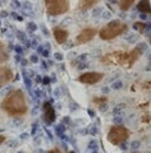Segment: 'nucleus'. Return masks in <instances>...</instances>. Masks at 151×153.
I'll return each instance as SVG.
<instances>
[{
  "label": "nucleus",
  "instance_id": "obj_1",
  "mask_svg": "<svg viewBox=\"0 0 151 153\" xmlns=\"http://www.w3.org/2000/svg\"><path fill=\"white\" fill-rule=\"evenodd\" d=\"M0 107L5 114H8L12 117H19L26 115L28 111L27 106V100L26 96L21 89H13L10 91L5 98L3 100Z\"/></svg>",
  "mask_w": 151,
  "mask_h": 153
},
{
  "label": "nucleus",
  "instance_id": "obj_2",
  "mask_svg": "<svg viewBox=\"0 0 151 153\" xmlns=\"http://www.w3.org/2000/svg\"><path fill=\"white\" fill-rule=\"evenodd\" d=\"M127 31V25L125 22L119 21V19H113V21L108 22L107 25L99 31V37L102 40L109 41L113 38L121 36L122 33H125Z\"/></svg>",
  "mask_w": 151,
  "mask_h": 153
},
{
  "label": "nucleus",
  "instance_id": "obj_3",
  "mask_svg": "<svg viewBox=\"0 0 151 153\" xmlns=\"http://www.w3.org/2000/svg\"><path fill=\"white\" fill-rule=\"evenodd\" d=\"M130 138V130L123 125H114L109 129L107 135V139L109 143L114 146H119L122 143H125Z\"/></svg>",
  "mask_w": 151,
  "mask_h": 153
},
{
  "label": "nucleus",
  "instance_id": "obj_4",
  "mask_svg": "<svg viewBox=\"0 0 151 153\" xmlns=\"http://www.w3.org/2000/svg\"><path fill=\"white\" fill-rule=\"evenodd\" d=\"M46 10L50 16H61L69 12L70 3L69 0H45Z\"/></svg>",
  "mask_w": 151,
  "mask_h": 153
},
{
  "label": "nucleus",
  "instance_id": "obj_5",
  "mask_svg": "<svg viewBox=\"0 0 151 153\" xmlns=\"http://www.w3.org/2000/svg\"><path fill=\"white\" fill-rule=\"evenodd\" d=\"M104 74L103 73H98V71H88V73L81 74L78 78V80L80 83L84 84H97L98 82H100L103 79Z\"/></svg>",
  "mask_w": 151,
  "mask_h": 153
},
{
  "label": "nucleus",
  "instance_id": "obj_6",
  "mask_svg": "<svg viewBox=\"0 0 151 153\" xmlns=\"http://www.w3.org/2000/svg\"><path fill=\"white\" fill-rule=\"evenodd\" d=\"M97 35L95 28H85L76 36V45H84L88 44L89 41H92Z\"/></svg>",
  "mask_w": 151,
  "mask_h": 153
},
{
  "label": "nucleus",
  "instance_id": "obj_7",
  "mask_svg": "<svg viewBox=\"0 0 151 153\" xmlns=\"http://www.w3.org/2000/svg\"><path fill=\"white\" fill-rule=\"evenodd\" d=\"M42 111H43V119L47 124H52L56 120V112L51 102H45L42 106Z\"/></svg>",
  "mask_w": 151,
  "mask_h": 153
},
{
  "label": "nucleus",
  "instance_id": "obj_8",
  "mask_svg": "<svg viewBox=\"0 0 151 153\" xmlns=\"http://www.w3.org/2000/svg\"><path fill=\"white\" fill-rule=\"evenodd\" d=\"M13 79V71L5 68V66H0V88L7 85Z\"/></svg>",
  "mask_w": 151,
  "mask_h": 153
},
{
  "label": "nucleus",
  "instance_id": "obj_9",
  "mask_svg": "<svg viewBox=\"0 0 151 153\" xmlns=\"http://www.w3.org/2000/svg\"><path fill=\"white\" fill-rule=\"evenodd\" d=\"M54 37H55V40H56L57 44L62 45L67 41L69 32L66 30H64V28H61V27H56V28H54Z\"/></svg>",
  "mask_w": 151,
  "mask_h": 153
},
{
  "label": "nucleus",
  "instance_id": "obj_10",
  "mask_svg": "<svg viewBox=\"0 0 151 153\" xmlns=\"http://www.w3.org/2000/svg\"><path fill=\"white\" fill-rule=\"evenodd\" d=\"M99 3V0H80L78 4V9L80 10H88V9H92L93 7H95Z\"/></svg>",
  "mask_w": 151,
  "mask_h": 153
},
{
  "label": "nucleus",
  "instance_id": "obj_11",
  "mask_svg": "<svg viewBox=\"0 0 151 153\" xmlns=\"http://www.w3.org/2000/svg\"><path fill=\"white\" fill-rule=\"evenodd\" d=\"M139 12H141L142 14H151V4L150 0H141L137 5Z\"/></svg>",
  "mask_w": 151,
  "mask_h": 153
},
{
  "label": "nucleus",
  "instance_id": "obj_12",
  "mask_svg": "<svg viewBox=\"0 0 151 153\" xmlns=\"http://www.w3.org/2000/svg\"><path fill=\"white\" fill-rule=\"evenodd\" d=\"M8 59H9V55H8V51L5 49V45H4L3 42H0V65L7 63Z\"/></svg>",
  "mask_w": 151,
  "mask_h": 153
},
{
  "label": "nucleus",
  "instance_id": "obj_13",
  "mask_svg": "<svg viewBox=\"0 0 151 153\" xmlns=\"http://www.w3.org/2000/svg\"><path fill=\"white\" fill-rule=\"evenodd\" d=\"M133 3H135V0H119V1H118V7H119L121 10L126 12V10H128V9L132 7V4H133Z\"/></svg>",
  "mask_w": 151,
  "mask_h": 153
},
{
  "label": "nucleus",
  "instance_id": "obj_14",
  "mask_svg": "<svg viewBox=\"0 0 151 153\" xmlns=\"http://www.w3.org/2000/svg\"><path fill=\"white\" fill-rule=\"evenodd\" d=\"M133 28L136 31H139L140 33H142V32H145L146 30H147V23H145V22H136L133 25Z\"/></svg>",
  "mask_w": 151,
  "mask_h": 153
},
{
  "label": "nucleus",
  "instance_id": "obj_15",
  "mask_svg": "<svg viewBox=\"0 0 151 153\" xmlns=\"http://www.w3.org/2000/svg\"><path fill=\"white\" fill-rule=\"evenodd\" d=\"M139 147H140V142H132L131 143V148H132V149H137Z\"/></svg>",
  "mask_w": 151,
  "mask_h": 153
},
{
  "label": "nucleus",
  "instance_id": "obj_16",
  "mask_svg": "<svg viewBox=\"0 0 151 153\" xmlns=\"http://www.w3.org/2000/svg\"><path fill=\"white\" fill-rule=\"evenodd\" d=\"M5 139H7L5 135H3V134H0V144H3V143L5 142Z\"/></svg>",
  "mask_w": 151,
  "mask_h": 153
},
{
  "label": "nucleus",
  "instance_id": "obj_17",
  "mask_svg": "<svg viewBox=\"0 0 151 153\" xmlns=\"http://www.w3.org/2000/svg\"><path fill=\"white\" fill-rule=\"evenodd\" d=\"M121 85H122V83H121V82H118V83H116V84H113V88H116V89H118V88H121Z\"/></svg>",
  "mask_w": 151,
  "mask_h": 153
},
{
  "label": "nucleus",
  "instance_id": "obj_18",
  "mask_svg": "<svg viewBox=\"0 0 151 153\" xmlns=\"http://www.w3.org/2000/svg\"><path fill=\"white\" fill-rule=\"evenodd\" d=\"M48 153H61V152H60V151L57 149V148H55V149H51V151H50Z\"/></svg>",
  "mask_w": 151,
  "mask_h": 153
},
{
  "label": "nucleus",
  "instance_id": "obj_19",
  "mask_svg": "<svg viewBox=\"0 0 151 153\" xmlns=\"http://www.w3.org/2000/svg\"><path fill=\"white\" fill-rule=\"evenodd\" d=\"M150 44H151V36H150Z\"/></svg>",
  "mask_w": 151,
  "mask_h": 153
}]
</instances>
